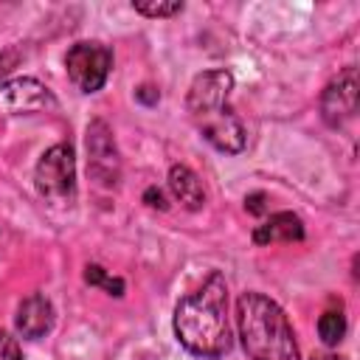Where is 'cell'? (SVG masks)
<instances>
[{
    "mask_svg": "<svg viewBox=\"0 0 360 360\" xmlns=\"http://www.w3.org/2000/svg\"><path fill=\"white\" fill-rule=\"evenodd\" d=\"M233 90V76L225 68H214V70H202L194 76L188 96H186V107L191 112V118H202L219 107L228 104V96Z\"/></svg>",
    "mask_w": 360,
    "mask_h": 360,
    "instance_id": "52a82bcc",
    "label": "cell"
},
{
    "mask_svg": "<svg viewBox=\"0 0 360 360\" xmlns=\"http://www.w3.org/2000/svg\"><path fill=\"white\" fill-rule=\"evenodd\" d=\"M104 290H107L110 295L121 298V295H124V281H121V278H112V276H107V281H104Z\"/></svg>",
    "mask_w": 360,
    "mask_h": 360,
    "instance_id": "44dd1931",
    "label": "cell"
},
{
    "mask_svg": "<svg viewBox=\"0 0 360 360\" xmlns=\"http://www.w3.org/2000/svg\"><path fill=\"white\" fill-rule=\"evenodd\" d=\"M169 191L188 211H200L205 205V188H202L200 177L183 163H174L169 169Z\"/></svg>",
    "mask_w": 360,
    "mask_h": 360,
    "instance_id": "7c38bea8",
    "label": "cell"
},
{
    "mask_svg": "<svg viewBox=\"0 0 360 360\" xmlns=\"http://www.w3.org/2000/svg\"><path fill=\"white\" fill-rule=\"evenodd\" d=\"M312 360H346V357H340V354H329V352H326V354H315Z\"/></svg>",
    "mask_w": 360,
    "mask_h": 360,
    "instance_id": "7402d4cb",
    "label": "cell"
},
{
    "mask_svg": "<svg viewBox=\"0 0 360 360\" xmlns=\"http://www.w3.org/2000/svg\"><path fill=\"white\" fill-rule=\"evenodd\" d=\"M53 321H56V312L45 292H34V295L22 298L17 307V315H14V326L25 340H37V338L48 335L53 329Z\"/></svg>",
    "mask_w": 360,
    "mask_h": 360,
    "instance_id": "30bf717a",
    "label": "cell"
},
{
    "mask_svg": "<svg viewBox=\"0 0 360 360\" xmlns=\"http://www.w3.org/2000/svg\"><path fill=\"white\" fill-rule=\"evenodd\" d=\"M84 281H87L90 287H104L107 270H104L101 264H87V267H84Z\"/></svg>",
    "mask_w": 360,
    "mask_h": 360,
    "instance_id": "ac0fdd59",
    "label": "cell"
},
{
    "mask_svg": "<svg viewBox=\"0 0 360 360\" xmlns=\"http://www.w3.org/2000/svg\"><path fill=\"white\" fill-rule=\"evenodd\" d=\"M236 326L250 360H301L292 323L264 292H242L236 301Z\"/></svg>",
    "mask_w": 360,
    "mask_h": 360,
    "instance_id": "7a4b0ae2",
    "label": "cell"
},
{
    "mask_svg": "<svg viewBox=\"0 0 360 360\" xmlns=\"http://www.w3.org/2000/svg\"><path fill=\"white\" fill-rule=\"evenodd\" d=\"M0 360H22L20 343L6 332H0Z\"/></svg>",
    "mask_w": 360,
    "mask_h": 360,
    "instance_id": "9a60e30c",
    "label": "cell"
},
{
    "mask_svg": "<svg viewBox=\"0 0 360 360\" xmlns=\"http://www.w3.org/2000/svg\"><path fill=\"white\" fill-rule=\"evenodd\" d=\"M304 239V222L292 211H278L267 222L256 225L253 242L256 245H270V242H301Z\"/></svg>",
    "mask_w": 360,
    "mask_h": 360,
    "instance_id": "8fae6325",
    "label": "cell"
},
{
    "mask_svg": "<svg viewBox=\"0 0 360 360\" xmlns=\"http://www.w3.org/2000/svg\"><path fill=\"white\" fill-rule=\"evenodd\" d=\"M68 79L82 93H96L104 87L112 70V51L104 42H76L65 56Z\"/></svg>",
    "mask_w": 360,
    "mask_h": 360,
    "instance_id": "277c9868",
    "label": "cell"
},
{
    "mask_svg": "<svg viewBox=\"0 0 360 360\" xmlns=\"http://www.w3.org/2000/svg\"><path fill=\"white\" fill-rule=\"evenodd\" d=\"M143 202H146L149 208H158V211H166V208H169V202H166V194H163L158 186H149V188L143 191Z\"/></svg>",
    "mask_w": 360,
    "mask_h": 360,
    "instance_id": "e0dca14e",
    "label": "cell"
},
{
    "mask_svg": "<svg viewBox=\"0 0 360 360\" xmlns=\"http://www.w3.org/2000/svg\"><path fill=\"white\" fill-rule=\"evenodd\" d=\"M245 211H248V214H256V217H262V214L267 211V194H262V191H253V194H248V197H245Z\"/></svg>",
    "mask_w": 360,
    "mask_h": 360,
    "instance_id": "2e32d148",
    "label": "cell"
},
{
    "mask_svg": "<svg viewBox=\"0 0 360 360\" xmlns=\"http://www.w3.org/2000/svg\"><path fill=\"white\" fill-rule=\"evenodd\" d=\"M14 65H17V53H14V51L0 53V79H3V76H6V73L14 68Z\"/></svg>",
    "mask_w": 360,
    "mask_h": 360,
    "instance_id": "ffe728a7",
    "label": "cell"
},
{
    "mask_svg": "<svg viewBox=\"0 0 360 360\" xmlns=\"http://www.w3.org/2000/svg\"><path fill=\"white\" fill-rule=\"evenodd\" d=\"M174 335L180 346L197 357L217 360L231 352V323H228V284L219 270L174 307Z\"/></svg>",
    "mask_w": 360,
    "mask_h": 360,
    "instance_id": "6da1fadb",
    "label": "cell"
},
{
    "mask_svg": "<svg viewBox=\"0 0 360 360\" xmlns=\"http://www.w3.org/2000/svg\"><path fill=\"white\" fill-rule=\"evenodd\" d=\"M132 8L143 17H174L183 11L180 0H135Z\"/></svg>",
    "mask_w": 360,
    "mask_h": 360,
    "instance_id": "5bb4252c",
    "label": "cell"
},
{
    "mask_svg": "<svg viewBox=\"0 0 360 360\" xmlns=\"http://www.w3.org/2000/svg\"><path fill=\"white\" fill-rule=\"evenodd\" d=\"M53 107H56V96L34 76H17L0 82V112L6 115H31Z\"/></svg>",
    "mask_w": 360,
    "mask_h": 360,
    "instance_id": "8992f818",
    "label": "cell"
},
{
    "mask_svg": "<svg viewBox=\"0 0 360 360\" xmlns=\"http://www.w3.org/2000/svg\"><path fill=\"white\" fill-rule=\"evenodd\" d=\"M84 146H87V172H90V177L98 186L112 188L121 177V155H118L112 129L104 118H93L87 124Z\"/></svg>",
    "mask_w": 360,
    "mask_h": 360,
    "instance_id": "5b68a950",
    "label": "cell"
},
{
    "mask_svg": "<svg viewBox=\"0 0 360 360\" xmlns=\"http://www.w3.org/2000/svg\"><path fill=\"white\" fill-rule=\"evenodd\" d=\"M194 124H197L200 135H202L214 149H219V152H225V155H236V152L245 149V138H248V135H245V127H242L239 115L231 110V104H225V107H219V110H214V112L197 118Z\"/></svg>",
    "mask_w": 360,
    "mask_h": 360,
    "instance_id": "ba28073f",
    "label": "cell"
},
{
    "mask_svg": "<svg viewBox=\"0 0 360 360\" xmlns=\"http://www.w3.org/2000/svg\"><path fill=\"white\" fill-rule=\"evenodd\" d=\"M343 335H346V315L343 312L329 309V312H323L318 318V338L326 346H338L343 340Z\"/></svg>",
    "mask_w": 360,
    "mask_h": 360,
    "instance_id": "4fadbf2b",
    "label": "cell"
},
{
    "mask_svg": "<svg viewBox=\"0 0 360 360\" xmlns=\"http://www.w3.org/2000/svg\"><path fill=\"white\" fill-rule=\"evenodd\" d=\"M357 112V73L346 68L321 93V115L329 127H343Z\"/></svg>",
    "mask_w": 360,
    "mask_h": 360,
    "instance_id": "9c48e42d",
    "label": "cell"
},
{
    "mask_svg": "<svg viewBox=\"0 0 360 360\" xmlns=\"http://www.w3.org/2000/svg\"><path fill=\"white\" fill-rule=\"evenodd\" d=\"M135 98H138L141 104H146V107H155V104L160 101V93H158L152 84H141V87L135 90Z\"/></svg>",
    "mask_w": 360,
    "mask_h": 360,
    "instance_id": "d6986e66",
    "label": "cell"
},
{
    "mask_svg": "<svg viewBox=\"0 0 360 360\" xmlns=\"http://www.w3.org/2000/svg\"><path fill=\"white\" fill-rule=\"evenodd\" d=\"M34 186L39 197L51 202H68L76 194V155L70 143H53L45 149L34 169Z\"/></svg>",
    "mask_w": 360,
    "mask_h": 360,
    "instance_id": "3957f363",
    "label": "cell"
}]
</instances>
